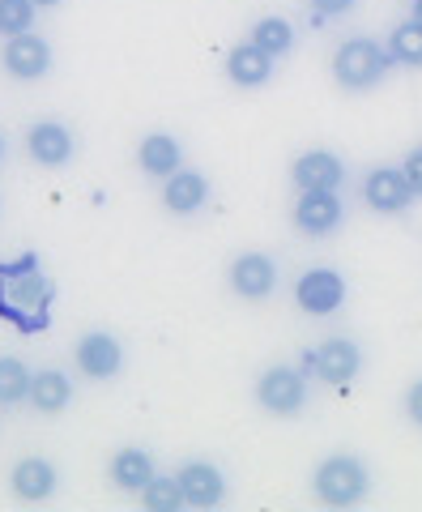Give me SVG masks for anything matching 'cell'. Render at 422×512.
I'll return each mask as SVG.
<instances>
[{
  "instance_id": "9a60e30c",
  "label": "cell",
  "mask_w": 422,
  "mask_h": 512,
  "mask_svg": "<svg viewBox=\"0 0 422 512\" xmlns=\"http://www.w3.org/2000/svg\"><path fill=\"white\" fill-rule=\"evenodd\" d=\"M9 487H13V495H18L22 504H43V500H52L56 495L60 470L47 457H22L18 466H13V474H9Z\"/></svg>"
},
{
  "instance_id": "7c38bea8",
  "label": "cell",
  "mask_w": 422,
  "mask_h": 512,
  "mask_svg": "<svg viewBox=\"0 0 422 512\" xmlns=\"http://www.w3.org/2000/svg\"><path fill=\"white\" fill-rule=\"evenodd\" d=\"M209 197H214V188H209V175L205 171L180 167L175 175L162 180V205H167L171 214H180V218L201 214L205 205H209Z\"/></svg>"
},
{
  "instance_id": "603a6c76",
  "label": "cell",
  "mask_w": 422,
  "mask_h": 512,
  "mask_svg": "<svg viewBox=\"0 0 422 512\" xmlns=\"http://www.w3.org/2000/svg\"><path fill=\"white\" fill-rule=\"evenodd\" d=\"M9 299H13V312L22 308H35V312H47V303H52V282H47L39 269H30V274L13 278L9 286Z\"/></svg>"
},
{
  "instance_id": "2e32d148",
  "label": "cell",
  "mask_w": 422,
  "mask_h": 512,
  "mask_svg": "<svg viewBox=\"0 0 422 512\" xmlns=\"http://www.w3.org/2000/svg\"><path fill=\"white\" fill-rule=\"evenodd\" d=\"M273 60L269 52H261L252 39L248 43H239V47H231L226 52V77L239 86V90H261V86H269L273 82Z\"/></svg>"
},
{
  "instance_id": "cb8c5ba5",
  "label": "cell",
  "mask_w": 422,
  "mask_h": 512,
  "mask_svg": "<svg viewBox=\"0 0 422 512\" xmlns=\"http://www.w3.org/2000/svg\"><path fill=\"white\" fill-rule=\"evenodd\" d=\"M30 367L26 359H13V355H0V406H18L30 397Z\"/></svg>"
},
{
  "instance_id": "4316f807",
  "label": "cell",
  "mask_w": 422,
  "mask_h": 512,
  "mask_svg": "<svg viewBox=\"0 0 422 512\" xmlns=\"http://www.w3.org/2000/svg\"><path fill=\"white\" fill-rule=\"evenodd\" d=\"M401 171H405V180H410L414 197H422V146H414L410 154L401 158Z\"/></svg>"
},
{
  "instance_id": "ffe728a7",
  "label": "cell",
  "mask_w": 422,
  "mask_h": 512,
  "mask_svg": "<svg viewBox=\"0 0 422 512\" xmlns=\"http://www.w3.org/2000/svg\"><path fill=\"white\" fill-rule=\"evenodd\" d=\"M388 56L401 69H422V22L418 18H405L388 30Z\"/></svg>"
},
{
  "instance_id": "8fae6325",
  "label": "cell",
  "mask_w": 422,
  "mask_h": 512,
  "mask_svg": "<svg viewBox=\"0 0 422 512\" xmlns=\"http://www.w3.org/2000/svg\"><path fill=\"white\" fill-rule=\"evenodd\" d=\"M290 180L299 192H337L346 184V163L333 150H303L290 167Z\"/></svg>"
},
{
  "instance_id": "f1b7e54d",
  "label": "cell",
  "mask_w": 422,
  "mask_h": 512,
  "mask_svg": "<svg viewBox=\"0 0 422 512\" xmlns=\"http://www.w3.org/2000/svg\"><path fill=\"white\" fill-rule=\"evenodd\" d=\"M410 18H418V22H422V0H414V5H410Z\"/></svg>"
},
{
  "instance_id": "ac0fdd59",
  "label": "cell",
  "mask_w": 422,
  "mask_h": 512,
  "mask_svg": "<svg viewBox=\"0 0 422 512\" xmlns=\"http://www.w3.org/2000/svg\"><path fill=\"white\" fill-rule=\"evenodd\" d=\"M30 406H35L39 414H60V410H69L73 402V380L60 372V367H43V372L30 376V397H26Z\"/></svg>"
},
{
  "instance_id": "e0dca14e",
  "label": "cell",
  "mask_w": 422,
  "mask_h": 512,
  "mask_svg": "<svg viewBox=\"0 0 422 512\" xmlns=\"http://www.w3.org/2000/svg\"><path fill=\"white\" fill-rule=\"evenodd\" d=\"M137 167L150 175V180H167L184 167V146L171 133H145L137 146Z\"/></svg>"
},
{
  "instance_id": "5bb4252c",
  "label": "cell",
  "mask_w": 422,
  "mask_h": 512,
  "mask_svg": "<svg viewBox=\"0 0 422 512\" xmlns=\"http://www.w3.org/2000/svg\"><path fill=\"white\" fill-rule=\"evenodd\" d=\"M73 150H77V141L69 133V124H60V120H39V124H30V133H26V154L35 158L39 167H69L73 163Z\"/></svg>"
},
{
  "instance_id": "d4e9b609",
  "label": "cell",
  "mask_w": 422,
  "mask_h": 512,
  "mask_svg": "<svg viewBox=\"0 0 422 512\" xmlns=\"http://www.w3.org/2000/svg\"><path fill=\"white\" fill-rule=\"evenodd\" d=\"M39 22V5L35 0H0V35H30Z\"/></svg>"
},
{
  "instance_id": "4dcf8cb0",
  "label": "cell",
  "mask_w": 422,
  "mask_h": 512,
  "mask_svg": "<svg viewBox=\"0 0 422 512\" xmlns=\"http://www.w3.org/2000/svg\"><path fill=\"white\" fill-rule=\"evenodd\" d=\"M0 158H5V137H0Z\"/></svg>"
},
{
  "instance_id": "52a82bcc",
  "label": "cell",
  "mask_w": 422,
  "mask_h": 512,
  "mask_svg": "<svg viewBox=\"0 0 422 512\" xmlns=\"http://www.w3.org/2000/svg\"><path fill=\"white\" fill-rule=\"evenodd\" d=\"M414 201L418 197H414V188H410V180H405L401 167H371L363 175V205H367V210L393 218V214L410 210Z\"/></svg>"
},
{
  "instance_id": "3957f363",
  "label": "cell",
  "mask_w": 422,
  "mask_h": 512,
  "mask_svg": "<svg viewBox=\"0 0 422 512\" xmlns=\"http://www.w3.org/2000/svg\"><path fill=\"white\" fill-rule=\"evenodd\" d=\"M256 406L265 414H278V419H295L307 406V372L303 367H265L261 380H256Z\"/></svg>"
},
{
  "instance_id": "6da1fadb",
  "label": "cell",
  "mask_w": 422,
  "mask_h": 512,
  "mask_svg": "<svg viewBox=\"0 0 422 512\" xmlns=\"http://www.w3.org/2000/svg\"><path fill=\"white\" fill-rule=\"evenodd\" d=\"M312 491L324 508H363L371 495V470L354 453H329L312 474Z\"/></svg>"
},
{
  "instance_id": "44dd1931",
  "label": "cell",
  "mask_w": 422,
  "mask_h": 512,
  "mask_svg": "<svg viewBox=\"0 0 422 512\" xmlns=\"http://www.w3.org/2000/svg\"><path fill=\"white\" fill-rule=\"evenodd\" d=\"M252 43L261 47V52H269L273 60L290 56L295 52V26H290L286 18H278V13H265V18L252 26Z\"/></svg>"
},
{
  "instance_id": "8992f818",
  "label": "cell",
  "mask_w": 422,
  "mask_h": 512,
  "mask_svg": "<svg viewBox=\"0 0 422 512\" xmlns=\"http://www.w3.org/2000/svg\"><path fill=\"white\" fill-rule=\"evenodd\" d=\"M73 359H77V372L86 380H116L124 372V346H120L116 333H107V329L81 333L77 346H73Z\"/></svg>"
},
{
  "instance_id": "5b68a950",
  "label": "cell",
  "mask_w": 422,
  "mask_h": 512,
  "mask_svg": "<svg viewBox=\"0 0 422 512\" xmlns=\"http://www.w3.org/2000/svg\"><path fill=\"white\" fill-rule=\"evenodd\" d=\"M346 295L350 286L346 278L337 274L329 265H316V269H303L299 282H295V303L307 312V316H333L346 308Z\"/></svg>"
},
{
  "instance_id": "30bf717a",
  "label": "cell",
  "mask_w": 422,
  "mask_h": 512,
  "mask_svg": "<svg viewBox=\"0 0 422 512\" xmlns=\"http://www.w3.org/2000/svg\"><path fill=\"white\" fill-rule=\"evenodd\" d=\"M346 222V205L337 192H299L295 201V227L307 239H324Z\"/></svg>"
},
{
  "instance_id": "7a4b0ae2",
  "label": "cell",
  "mask_w": 422,
  "mask_h": 512,
  "mask_svg": "<svg viewBox=\"0 0 422 512\" xmlns=\"http://www.w3.org/2000/svg\"><path fill=\"white\" fill-rule=\"evenodd\" d=\"M388 69H393L388 47L367 39V35H354L346 43H337V52H333V82L342 90H354V94L376 90L388 77Z\"/></svg>"
},
{
  "instance_id": "f546056e",
  "label": "cell",
  "mask_w": 422,
  "mask_h": 512,
  "mask_svg": "<svg viewBox=\"0 0 422 512\" xmlns=\"http://www.w3.org/2000/svg\"><path fill=\"white\" fill-rule=\"evenodd\" d=\"M35 5H39V9H56V5H60V0H35Z\"/></svg>"
},
{
  "instance_id": "277c9868",
  "label": "cell",
  "mask_w": 422,
  "mask_h": 512,
  "mask_svg": "<svg viewBox=\"0 0 422 512\" xmlns=\"http://www.w3.org/2000/svg\"><path fill=\"white\" fill-rule=\"evenodd\" d=\"M303 372L324 384H350L363 372V346L354 338H324L303 355Z\"/></svg>"
},
{
  "instance_id": "7402d4cb",
  "label": "cell",
  "mask_w": 422,
  "mask_h": 512,
  "mask_svg": "<svg viewBox=\"0 0 422 512\" xmlns=\"http://www.w3.org/2000/svg\"><path fill=\"white\" fill-rule=\"evenodd\" d=\"M141 508H150V512H184L188 500H184L180 478H162V474H154L150 483L141 487Z\"/></svg>"
},
{
  "instance_id": "9c48e42d",
  "label": "cell",
  "mask_w": 422,
  "mask_h": 512,
  "mask_svg": "<svg viewBox=\"0 0 422 512\" xmlns=\"http://www.w3.org/2000/svg\"><path fill=\"white\" fill-rule=\"evenodd\" d=\"M231 291L252 303L269 299L278 291V261L269 252H239L231 261Z\"/></svg>"
},
{
  "instance_id": "4fadbf2b",
  "label": "cell",
  "mask_w": 422,
  "mask_h": 512,
  "mask_svg": "<svg viewBox=\"0 0 422 512\" xmlns=\"http://www.w3.org/2000/svg\"><path fill=\"white\" fill-rule=\"evenodd\" d=\"M180 487H184V500L188 508H222L226 504V474L214 466V461H184L180 466Z\"/></svg>"
},
{
  "instance_id": "83f0119b",
  "label": "cell",
  "mask_w": 422,
  "mask_h": 512,
  "mask_svg": "<svg viewBox=\"0 0 422 512\" xmlns=\"http://www.w3.org/2000/svg\"><path fill=\"white\" fill-rule=\"evenodd\" d=\"M401 406H405V419H410L414 427H422V380H414L410 389H405Z\"/></svg>"
},
{
  "instance_id": "d6986e66",
  "label": "cell",
  "mask_w": 422,
  "mask_h": 512,
  "mask_svg": "<svg viewBox=\"0 0 422 512\" xmlns=\"http://www.w3.org/2000/svg\"><path fill=\"white\" fill-rule=\"evenodd\" d=\"M107 474H111V483H116L120 491H137L141 495V487L158 474V466H154V457L145 453V448H120V453L111 457Z\"/></svg>"
},
{
  "instance_id": "484cf974",
  "label": "cell",
  "mask_w": 422,
  "mask_h": 512,
  "mask_svg": "<svg viewBox=\"0 0 422 512\" xmlns=\"http://www.w3.org/2000/svg\"><path fill=\"white\" fill-rule=\"evenodd\" d=\"M307 5H312L316 26H324V18H346V13H354L359 0H307Z\"/></svg>"
},
{
  "instance_id": "ba28073f",
  "label": "cell",
  "mask_w": 422,
  "mask_h": 512,
  "mask_svg": "<svg viewBox=\"0 0 422 512\" xmlns=\"http://www.w3.org/2000/svg\"><path fill=\"white\" fill-rule=\"evenodd\" d=\"M0 64H5V73L13 82H39V77L52 73V43L39 39L35 30H30V35H13V39H5Z\"/></svg>"
}]
</instances>
